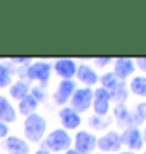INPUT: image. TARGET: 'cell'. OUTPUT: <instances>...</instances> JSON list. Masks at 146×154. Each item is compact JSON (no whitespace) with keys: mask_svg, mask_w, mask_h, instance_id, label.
Masks as SVG:
<instances>
[{"mask_svg":"<svg viewBox=\"0 0 146 154\" xmlns=\"http://www.w3.org/2000/svg\"><path fill=\"white\" fill-rule=\"evenodd\" d=\"M22 129L25 140H30L32 143H39L47 134V120L36 112V113L25 116Z\"/></svg>","mask_w":146,"mask_h":154,"instance_id":"6da1fadb","label":"cell"},{"mask_svg":"<svg viewBox=\"0 0 146 154\" xmlns=\"http://www.w3.org/2000/svg\"><path fill=\"white\" fill-rule=\"evenodd\" d=\"M71 146H72V137L63 128L50 131L43 138V148L50 152H65L71 149Z\"/></svg>","mask_w":146,"mask_h":154,"instance_id":"7a4b0ae2","label":"cell"},{"mask_svg":"<svg viewBox=\"0 0 146 154\" xmlns=\"http://www.w3.org/2000/svg\"><path fill=\"white\" fill-rule=\"evenodd\" d=\"M22 75L27 79V82H38L39 85L46 87L52 75V63L46 60L32 61L29 66L24 68Z\"/></svg>","mask_w":146,"mask_h":154,"instance_id":"3957f363","label":"cell"},{"mask_svg":"<svg viewBox=\"0 0 146 154\" xmlns=\"http://www.w3.org/2000/svg\"><path fill=\"white\" fill-rule=\"evenodd\" d=\"M72 145L79 154H93L97 148V137L90 131H77L72 138Z\"/></svg>","mask_w":146,"mask_h":154,"instance_id":"277c9868","label":"cell"},{"mask_svg":"<svg viewBox=\"0 0 146 154\" xmlns=\"http://www.w3.org/2000/svg\"><path fill=\"white\" fill-rule=\"evenodd\" d=\"M71 104L72 110H75L77 113H85L91 109V104H93V88H87V87H82V88H77L74 91V94L71 96Z\"/></svg>","mask_w":146,"mask_h":154,"instance_id":"5b68a950","label":"cell"},{"mask_svg":"<svg viewBox=\"0 0 146 154\" xmlns=\"http://www.w3.org/2000/svg\"><path fill=\"white\" fill-rule=\"evenodd\" d=\"M121 135V145H124L127 148V151H140L143 148V134L137 126H129L123 131Z\"/></svg>","mask_w":146,"mask_h":154,"instance_id":"8992f818","label":"cell"},{"mask_svg":"<svg viewBox=\"0 0 146 154\" xmlns=\"http://www.w3.org/2000/svg\"><path fill=\"white\" fill-rule=\"evenodd\" d=\"M110 102H112V99H110V93L107 91L105 88H96L93 90V112L94 115L97 116H107L108 112H110Z\"/></svg>","mask_w":146,"mask_h":154,"instance_id":"52a82bcc","label":"cell"},{"mask_svg":"<svg viewBox=\"0 0 146 154\" xmlns=\"http://www.w3.org/2000/svg\"><path fill=\"white\" fill-rule=\"evenodd\" d=\"M75 90H77L75 80H60L57 88H55V91H53V94H52L53 102L57 104V106L65 107L66 104L71 101V96L74 94Z\"/></svg>","mask_w":146,"mask_h":154,"instance_id":"ba28073f","label":"cell"},{"mask_svg":"<svg viewBox=\"0 0 146 154\" xmlns=\"http://www.w3.org/2000/svg\"><path fill=\"white\" fill-rule=\"evenodd\" d=\"M52 71H55L61 80H74L77 72V61L72 58H57L52 63Z\"/></svg>","mask_w":146,"mask_h":154,"instance_id":"9c48e42d","label":"cell"},{"mask_svg":"<svg viewBox=\"0 0 146 154\" xmlns=\"http://www.w3.org/2000/svg\"><path fill=\"white\" fill-rule=\"evenodd\" d=\"M121 135L118 131H107L97 138V148L104 152H120L121 151Z\"/></svg>","mask_w":146,"mask_h":154,"instance_id":"30bf717a","label":"cell"},{"mask_svg":"<svg viewBox=\"0 0 146 154\" xmlns=\"http://www.w3.org/2000/svg\"><path fill=\"white\" fill-rule=\"evenodd\" d=\"M58 118L65 131H75L82 124V116L69 106H65L58 110Z\"/></svg>","mask_w":146,"mask_h":154,"instance_id":"8fae6325","label":"cell"},{"mask_svg":"<svg viewBox=\"0 0 146 154\" xmlns=\"http://www.w3.org/2000/svg\"><path fill=\"white\" fill-rule=\"evenodd\" d=\"M118 80L126 82L127 77H130L135 72V61L127 57H120L113 60V71H112Z\"/></svg>","mask_w":146,"mask_h":154,"instance_id":"7c38bea8","label":"cell"},{"mask_svg":"<svg viewBox=\"0 0 146 154\" xmlns=\"http://www.w3.org/2000/svg\"><path fill=\"white\" fill-rule=\"evenodd\" d=\"M3 149L8 154H30V145L19 135H8L3 140Z\"/></svg>","mask_w":146,"mask_h":154,"instance_id":"4fadbf2b","label":"cell"},{"mask_svg":"<svg viewBox=\"0 0 146 154\" xmlns=\"http://www.w3.org/2000/svg\"><path fill=\"white\" fill-rule=\"evenodd\" d=\"M75 77L80 83H83L87 88H91L93 85H96L99 82V75L94 71L93 66L87 65V63H80L77 65V72H75Z\"/></svg>","mask_w":146,"mask_h":154,"instance_id":"5bb4252c","label":"cell"},{"mask_svg":"<svg viewBox=\"0 0 146 154\" xmlns=\"http://www.w3.org/2000/svg\"><path fill=\"white\" fill-rule=\"evenodd\" d=\"M17 120V110L6 96L0 94V123L11 124Z\"/></svg>","mask_w":146,"mask_h":154,"instance_id":"9a60e30c","label":"cell"},{"mask_svg":"<svg viewBox=\"0 0 146 154\" xmlns=\"http://www.w3.org/2000/svg\"><path fill=\"white\" fill-rule=\"evenodd\" d=\"M8 93H10V97L19 102L20 99H24L25 96L30 94V83L24 79H19L8 87Z\"/></svg>","mask_w":146,"mask_h":154,"instance_id":"2e32d148","label":"cell"},{"mask_svg":"<svg viewBox=\"0 0 146 154\" xmlns=\"http://www.w3.org/2000/svg\"><path fill=\"white\" fill-rule=\"evenodd\" d=\"M113 116L118 126L121 128H129V126H134L132 121V112L124 106V104H116L113 109Z\"/></svg>","mask_w":146,"mask_h":154,"instance_id":"e0dca14e","label":"cell"},{"mask_svg":"<svg viewBox=\"0 0 146 154\" xmlns=\"http://www.w3.org/2000/svg\"><path fill=\"white\" fill-rule=\"evenodd\" d=\"M38 106H39V102L35 99L32 94H29L17 102V113L22 115V116H29L32 113H36Z\"/></svg>","mask_w":146,"mask_h":154,"instance_id":"ac0fdd59","label":"cell"},{"mask_svg":"<svg viewBox=\"0 0 146 154\" xmlns=\"http://www.w3.org/2000/svg\"><path fill=\"white\" fill-rule=\"evenodd\" d=\"M129 91L134 93L135 96L146 97V77L144 75H135L132 77V80L129 83Z\"/></svg>","mask_w":146,"mask_h":154,"instance_id":"d6986e66","label":"cell"},{"mask_svg":"<svg viewBox=\"0 0 146 154\" xmlns=\"http://www.w3.org/2000/svg\"><path fill=\"white\" fill-rule=\"evenodd\" d=\"M110 99L115 101L116 104H124V101L127 99V96H129V88L126 85V82H118V85L113 88V90H110Z\"/></svg>","mask_w":146,"mask_h":154,"instance_id":"ffe728a7","label":"cell"},{"mask_svg":"<svg viewBox=\"0 0 146 154\" xmlns=\"http://www.w3.org/2000/svg\"><path fill=\"white\" fill-rule=\"evenodd\" d=\"M88 124L90 128L94 131H104L112 124V118L108 116H97V115H91L88 118Z\"/></svg>","mask_w":146,"mask_h":154,"instance_id":"44dd1931","label":"cell"},{"mask_svg":"<svg viewBox=\"0 0 146 154\" xmlns=\"http://www.w3.org/2000/svg\"><path fill=\"white\" fill-rule=\"evenodd\" d=\"M13 83V71L10 65L0 63V88H8Z\"/></svg>","mask_w":146,"mask_h":154,"instance_id":"7402d4cb","label":"cell"},{"mask_svg":"<svg viewBox=\"0 0 146 154\" xmlns=\"http://www.w3.org/2000/svg\"><path fill=\"white\" fill-rule=\"evenodd\" d=\"M99 82H101V87L102 88H105L107 91H110V90H113L118 85V82H120V80L116 79V75L112 71H108V72H104L99 77Z\"/></svg>","mask_w":146,"mask_h":154,"instance_id":"603a6c76","label":"cell"},{"mask_svg":"<svg viewBox=\"0 0 146 154\" xmlns=\"http://www.w3.org/2000/svg\"><path fill=\"white\" fill-rule=\"evenodd\" d=\"M30 94H32L38 102H41V101L46 99V91H44L41 87H33V88H30Z\"/></svg>","mask_w":146,"mask_h":154,"instance_id":"cb8c5ba5","label":"cell"},{"mask_svg":"<svg viewBox=\"0 0 146 154\" xmlns=\"http://www.w3.org/2000/svg\"><path fill=\"white\" fill-rule=\"evenodd\" d=\"M11 63L25 68V66H29L30 63H32V58H29V57H17V58H11Z\"/></svg>","mask_w":146,"mask_h":154,"instance_id":"d4e9b609","label":"cell"},{"mask_svg":"<svg viewBox=\"0 0 146 154\" xmlns=\"http://www.w3.org/2000/svg\"><path fill=\"white\" fill-rule=\"evenodd\" d=\"M93 63L97 68H104V66H107V65L112 63V58H110V57H99V58H94Z\"/></svg>","mask_w":146,"mask_h":154,"instance_id":"484cf974","label":"cell"},{"mask_svg":"<svg viewBox=\"0 0 146 154\" xmlns=\"http://www.w3.org/2000/svg\"><path fill=\"white\" fill-rule=\"evenodd\" d=\"M134 61H135V68H138L140 71L146 72V57H138Z\"/></svg>","mask_w":146,"mask_h":154,"instance_id":"4316f807","label":"cell"},{"mask_svg":"<svg viewBox=\"0 0 146 154\" xmlns=\"http://www.w3.org/2000/svg\"><path fill=\"white\" fill-rule=\"evenodd\" d=\"M8 135H10V128H8V124L0 123V138H6Z\"/></svg>","mask_w":146,"mask_h":154,"instance_id":"83f0119b","label":"cell"},{"mask_svg":"<svg viewBox=\"0 0 146 154\" xmlns=\"http://www.w3.org/2000/svg\"><path fill=\"white\" fill-rule=\"evenodd\" d=\"M35 154H52V152L47 151V149H44V148H39L38 151H35Z\"/></svg>","mask_w":146,"mask_h":154,"instance_id":"f1b7e54d","label":"cell"},{"mask_svg":"<svg viewBox=\"0 0 146 154\" xmlns=\"http://www.w3.org/2000/svg\"><path fill=\"white\" fill-rule=\"evenodd\" d=\"M63 154H79V152L75 151V149H72V148H71V149H68V151H65Z\"/></svg>","mask_w":146,"mask_h":154,"instance_id":"f546056e","label":"cell"},{"mask_svg":"<svg viewBox=\"0 0 146 154\" xmlns=\"http://www.w3.org/2000/svg\"><path fill=\"white\" fill-rule=\"evenodd\" d=\"M118 154H135V152H132V151H120Z\"/></svg>","mask_w":146,"mask_h":154,"instance_id":"4dcf8cb0","label":"cell"},{"mask_svg":"<svg viewBox=\"0 0 146 154\" xmlns=\"http://www.w3.org/2000/svg\"><path fill=\"white\" fill-rule=\"evenodd\" d=\"M141 134H143V142L146 143V128H144V131L141 132Z\"/></svg>","mask_w":146,"mask_h":154,"instance_id":"1f68e13d","label":"cell"},{"mask_svg":"<svg viewBox=\"0 0 146 154\" xmlns=\"http://www.w3.org/2000/svg\"><path fill=\"white\" fill-rule=\"evenodd\" d=\"M143 106H144V113H146V102H143Z\"/></svg>","mask_w":146,"mask_h":154,"instance_id":"d6a6232c","label":"cell"},{"mask_svg":"<svg viewBox=\"0 0 146 154\" xmlns=\"http://www.w3.org/2000/svg\"><path fill=\"white\" fill-rule=\"evenodd\" d=\"M96 154H102V152H96Z\"/></svg>","mask_w":146,"mask_h":154,"instance_id":"836d02e7","label":"cell"},{"mask_svg":"<svg viewBox=\"0 0 146 154\" xmlns=\"http://www.w3.org/2000/svg\"><path fill=\"white\" fill-rule=\"evenodd\" d=\"M143 154H146V151H144V152H143Z\"/></svg>","mask_w":146,"mask_h":154,"instance_id":"e575fe53","label":"cell"}]
</instances>
